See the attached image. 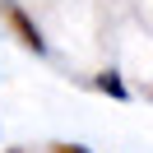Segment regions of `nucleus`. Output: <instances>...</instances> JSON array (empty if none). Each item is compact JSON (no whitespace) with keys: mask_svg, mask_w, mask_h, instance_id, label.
I'll list each match as a JSON object with an SVG mask.
<instances>
[{"mask_svg":"<svg viewBox=\"0 0 153 153\" xmlns=\"http://www.w3.org/2000/svg\"><path fill=\"white\" fill-rule=\"evenodd\" d=\"M0 14H5V23H10V33L23 42L28 51H37V56H47V37H42V28L23 14V5H14V0H0Z\"/></svg>","mask_w":153,"mask_h":153,"instance_id":"obj_1","label":"nucleus"},{"mask_svg":"<svg viewBox=\"0 0 153 153\" xmlns=\"http://www.w3.org/2000/svg\"><path fill=\"white\" fill-rule=\"evenodd\" d=\"M93 88H97V93H107V97H116V102H125V97H130V88L121 84V74H116V70H102V74L93 79Z\"/></svg>","mask_w":153,"mask_h":153,"instance_id":"obj_2","label":"nucleus"},{"mask_svg":"<svg viewBox=\"0 0 153 153\" xmlns=\"http://www.w3.org/2000/svg\"><path fill=\"white\" fill-rule=\"evenodd\" d=\"M51 153H93V149H84V144H51Z\"/></svg>","mask_w":153,"mask_h":153,"instance_id":"obj_3","label":"nucleus"}]
</instances>
